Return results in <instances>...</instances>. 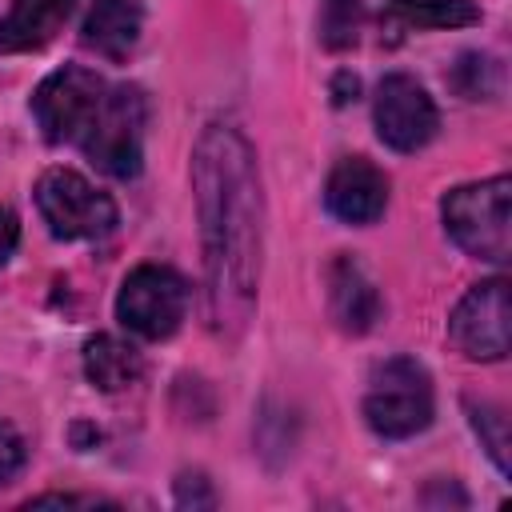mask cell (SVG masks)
Returning <instances> with one entry per match:
<instances>
[{"instance_id": "4", "label": "cell", "mask_w": 512, "mask_h": 512, "mask_svg": "<svg viewBox=\"0 0 512 512\" xmlns=\"http://www.w3.org/2000/svg\"><path fill=\"white\" fill-rule=\"evenodd\" d=\"M144 124H148L144 92L136 84L108 88L92 128L80 140V148L88 152V160L100 172H108L116 180H132L140 172V160H144Z\"/></svg>"}, {"instance_id": "9", "label": "cell", "mask_w": 512, "mask_h": 512, "mask_svg": "<svg viewBox=\"0 0 512 512\" xmlns=\"http://www.w3.org/2000/svg\"><path fill=\"white\" fill-rule=\"evenodd\" d=\"M508 280L492 276L472 284L448 316V336L468 360H504L508 356Z\"/></svg>"}, {"instance_id": "13", "label": "cell", "mask_w": 512, "mask_h": 512, "mask_svg": "<svg viewBox=\"0 0 512 512\" xmlns=\"http://www.w3.org/2000/svg\"><path fill=\"white\" fill-rule=\"evenodd\" d=\"M140 28H144L140 0H92L84 16V44L108 60H124L136 48Z\"/></svg>"}, {"instance_id": "5", "label": "cell", "mask_w": 512, "mask_h": 512, "mask_svg": "<svg viewBox=\"0 0 512 512\" xmlns=\"http://www.w3.org/2000/svg\"><path fill=\"white\" fill-rule=\"evenodd\" d=\"M36 208L56 240H96L116 228V204L72 168H48L36 180Z\"/></svg>"}, {"instance_id": "16", "label": "cell", "mask_w": 512, "mask_h": 512, "mask_svg": "<svg viewBox=\"0 0 512 512\" xmlns=\"http://www.w3.org/2000/svg\"><path fill=\"white\" fill-rule=\"evenodd\" d=\"M360 28H364V4L360 0H324V8H320V40L328 48L356 44Z\"/></svg>"}, {"instance_id": "3", "label": "cell", "mask_w": 512, "mask_h": 512, "mask_svg": "<svg viewBox=\"0 0 512 512\" xmlns=\"http://www.w3.org/2000/svg\"><path fill=\"white\" fill-rule=\"evenodd\" d=\"M436 400H432V380L424 364L412 356H392L372 368L368 392H364V420L376 436L384 440H408L432 424Z\"/></svg>"}, {"instance_id": "1", "label": "cell", "mask_w": 512, "mask_h": 512, "mask_svg": "<svg viewBox=\"0 0 512 512\" xmlns=\"http://www.w3.org/2000/svg\"><path fill=\"white\" fill-rule=\"evenodd\" d=\"M192 188L204 248L208 328L236 340L256 308L264 252V196L256 152L232 124H208L192 152Z\"/></svg>"}, {"instance_id": "12", "label": "cell", "mask_w": 512, "mask_h": 512, "mask_svg": "<svg viewBox=\"0 0 512 512\" xmlns=\"http://www.w3.org/2000/svg\"><path fill=\"white\" fill-rule=\"evenodd\" d=\"M72 8H76V0H12L8 16L0 20V52L44 48L64 28Z\"/></svg>"}, {"instance_id": "21", "label": "cell", "mask_w": 512, "mask_h": 512, "mask_svg": "<svg viewBox=\"0 0 512 512\" xmlns=\"http://www.w3.org/2000/svg\"><path fill=\"white\" fill-rule=\"evenodd\" d=\"M16 240H20V220H16V212H12V208H4V204H0V264L16 252Z\"/></svg>"}, {"instance_id": "10", "label": "cell", "mask_w": 512, "mask_h": 512, "mask_svg": "<svg viewBox=\"0 0 512 512\" xmlns=\"http://www.w3.org/2000/svg\"><path fill=\"white\" fill-rule=\"evenodd\" d=\"M324 204L344 224H372L388 208V176L364 156H344L324 180Z\"/></svg>"}, {"instance_id": "2", "label": "cell", "mask_w": 512, "mask_h": 512, "mask_svg": "<svg viewBox=\"0 0 512 512\" xmlns=\"http://www.w3.org/2000/svg\"><path fill=\"white\" fill-rule=\"evenodd\" d=\"M444 232L476 260L504 264L512 252V180L492 176L480 184H460L440 200Z\"/></svg>"}, {"instance_id": "19", "label": "cell", "mask_w": 512, "mask_h": 512, "mask_svg": "<svg viewBox=\"0 0 512 512\" xmlns=\"http://www.w3.org/2000/svg\"><path fill=\"white\" fill-rule=\"evenodd\" d=\"M24 456H28L24 436L8 420H0V480H12L24 468Z\"/></svg>"}, {"instance_id": "15", "label": "cell", "mask_w": 512, "mask_h": 512, "mask_svg": "<svg viewBox=\"0 0 512 512\" xmlns=\"http://www.w3.org/2000/svg\"><path fill=\"white\" fill-rule=\"evenodd\" d=\"M392 8L420 28H460L480 20V8L472 0H392Z\"/></svg>"}, {"instance_id": "6", "label": "cell", "mask_w": 512, "mask_h": 512, "mask_svg": "<svg viewBox=\"0 0 512 512\" xmlns=\"http://www.w3.org/2000/svg\"><path fill=\"white\" fill-rule=\"evenodd\" d=\"M104 92H108L104 80L80 64H64L52 76H44L40 88L32 92V116H36L44 140L48 144H68V140L80 144L104 104Z\"/></svg>"}, {"instance_id": "11", "label": "cell", "mask_w": 512, "mask_h": 512, "mask_svg": "<svg viewBox=\"0 0 512 512\" xmlns=\"http://www.w3.org/2000/svg\"><path fill=\"white\" fill-rule=\"evenodd\" d=\"M328 312L344 332H368L380 320V292L352 256H336L328 264Z\"/></svg>"}, {"instance_id": "8", "label": "cell", "mask_w": 512, "mask_h": 512, "mask_svg": "<svg viewBox=\"0 0 512 512\" xmlns=\"http://www.w3.org/2000/svg\"><path fill=\"white\" fill-rule=\"evenodd\" d=\"M372 120H376V136L396 152L424 148L440 128V112L432 96L408 72H388L380 80L376 100H372Z\"/></svg>"}, {"instance_id": "22", "label": "cell", "mask_w": 512, "mask_h": 512, "mask_svg": "<svg viewBox=\"0 0 512 512\" xmlns=\"http://www.w3.org/2000/svg\"><path fill=\"white\" fill-rule=\"evenodd\" d=\"M356 88H360V84H356V76H340V80H336V104H344V100H348V92L356 96Z\"/></svg>"}, {"instance_id": "18", "label": "cell", "mask_w": 512, "mask_h": 512, "mask_svg": "<svg viewBox=\"0 0 512 512\" xmlns=\"http://www.w3.org/2000/svg\"><path fill=\"white\" fill-rule=\"evenodd\" d=\"M468 412H472V428L484 440L488 456L496 460L500 472H508V416L496 404H468Z\"/></svg>"}, {"instance_id": "20", "label": "cell", "mask_w": 512, "mask_h": 512, "mask_svg": "<svg viewBox=\"0 0 512 512\" xmlns=\"http://www.w3.org/2000/svg\"><path fill=\"white\" fill-rule=\"evenodd\" d=\"M176 500L180 504H204V508L216 504V496L204 488V476H180L176 480Z\"/></svg>"}, {"instance_id": "17", "label": "cell", "mask_w": 512, "mask_h": 512, "mask_svg": "<svg viewBox=\"0 0 512 512\" xmlns=\"http://www.w3.org/2000/svg\"><path fill=\"white\" fill-rule=\"evenodd\" d=\"M452 84L460 96L468 100H480V96H496L500 88V64L492 56H480V52H464L460 64L452 68Z\"/></svg>"}, {"instance_id": "14", "label": "cell", "mask_w": 512, "mask_h": 512, "mask_svg": "<svg viewBox=\"0 0 512 512\" xmlns=\"http://www.w3.org/2000/svg\"><path fill=\"white\" fill-rule=\"evenodd\" d=\"M140 372H144V360H140V352L132 344H124V340H116L108 332H100V336H92L84 344V376L100 392H120V388L136 384Z\"/></svg>"}, {"instance_id": "7", "label": "cell", "mask_w": 512, "mask_h": 512, "mask_svg": "<svg viewBox=\"0 0 512 512\" xmlns=\"http://www.w3.org/2000/svg\"><path fill=\"white\" fill-rule=\"evenodd\" d=\"M188 312V284L164 264H140L124 276L116 296V316L128 332L144 340H164L180 328Z\"/></svg>"}]
</instances>
